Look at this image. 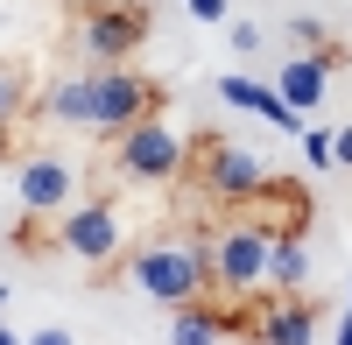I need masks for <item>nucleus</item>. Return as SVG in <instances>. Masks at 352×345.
<instances>
[{
	"label": "nucleus",
	"instance_id": "obj_1",
	"mask_svg": "<svg viewBox=\"0 0 352 345\" xmlns=\"http://www.w3.org/2000/svg\"><path fill=\"white\" fill-rule=\"evenodd\" d=\"M120 261L134 275V289L148 296V303H162V310H184V303H197L204 289H212V275H204V247L190 233H155V240L127 247Z\"/></svg>",
	"mask_w": 352,
	"mask_h": 345
},
{
	"label": "nucleus",
	"instance_id": "obj_3",
	"mask_svg": "<svg viewBox=\"0 0 352 345\" xmlns=\"http://www.w3.org/2000/svg\"><path fill=\"white\" fill-rule=\"evenodd\" d=\"M184 162H190V141L162 113L106 134V177H120V183H148V190L155 183H184Z\"/></svg>",
	"mask_w": 352,
	"mask_h": 345
},
{
	"label": "nucleus",
	"instance_id": "obj_15",
	"mask_svg": "<svg viewBox=\"0 0 352 345\" xmlns=\"http://www.w3.org/2000/svg\"><path fill=\"white\" fill-rule=\"evenodd\" d=\"M219 318H212V303H184V310H169V345H219Z\"/></svg>",
	"mask_w": 352,
	"mask_h": 345
},
{
	"label": "nucleus",
	"instance_id": "obj_14",
	"mask_svg": "<svg viewBox=\"0 0 352 345\" xmlns=\"http://www.w3.org/2000/svg\"><path fill=\"white\" fill-rule=\"evenodd\" d=\"M268 289H310V247L303 240H268Z\"/></svg>",
	"mask_w": 352,
	"mask_h": 345
},
{
	"label": "nucleus",
	"instance_id": "obj_21",
	"mask_svg": "<svg viewBox=\"0 0 352 345\" xmlns=\"http://www.w3.org/2000/svg\"><path fill=\"white\" fill-rule=\"evenodd\" d=\"M0 345H28V338H21V331H14L8 318H0Z\"/></svg>",
	"mask_w": 352,
	"mask_h": 345
},
{
	"label": "nucleus",
	"instance_id": "obj_23",
	"mask_svg": "<svg viewBox=\"0 0 352 345\" xmlns=\"http://www.w3.org/2000/svg\"><path fill=\"white\" fill-rule=\"evenodd\" d=\"M0 310H8V282H0Z\"/></svg>",
	"mask_w": 352,
	"mask_h": 345
},
{
	"label": "nucleus",
	"instance_id": "obj_22",
	"mask_svg": "<svg viewBox=\"0 0 352 345\" xmlns=\"http://www.w3.org/2000/svg\"><path fill=\"white\" fill-rule=\"evenodd\" d=\"M338 345H352V303H345V318H338Z\"/></svg>",
	"mask_w": 352,
	"mask_h": 345
},
{
	"label": "nucleus",
	"instance_id": "obj_16",
	"mask_svg": "<svg viewBox=\"0 0 352 345\" xmlns=\"http://www.w3.org/2000/svg\"><path fill=\"white\" fill-rule=\"evenodd\" d=\"M21 106H28V71H21V64H8V56H0V120H14Z\"/></svg>",
	"mask_w": 352,
	"mask_h": 345
},
{
	"label": "nucleus",
	"instance_id": "obj_2",
	"mask_svg": "<svg viewBox=\"0 0 352 345\" xmlns=\"http://www.w3.org/2000/svg\"><path fill=\"white\" fill-rule=\"evenodd\" d=\"M204 275H212V296H261L268 289V233L247 212H219L204 225Z\"/></svg>",
	"mask_w": 352,
	"mask_h": 345
},
{
	"label": "nucleus",
	"instance_id": "obj_5",
	"mask_svg": "<svg viewBox=\"0 0 352 345\" xmlns=\"http://www.w3.org/2000/svg\"><path fill=\"white\" fill-rule=\"evenodd\" d=\"M184 183L212 205H240L268 183V162L254 148H240L232 134H190V162H184Z\"/></svg>",
	"mask_w": 352,
	"mask_h": 345
},
{
	"label": "nucleus",
	"instance_id": "obj_12",
	"mask_svg": "<svg viewBox=\"0 0 352 345\" xmlns=\"http://www.w3.org/2000/svg\"><path fill=\"white\" fill-rule=\"evenodd\" d=\"M36 120H50V127H92V71H85V78H56V85H43Z\"/></svg>",
	"mask_w": 352,
	"mask_h": 345
},
{
	"label": "nucleus",
	"instance_id": "obj_18",
	"mask_svg": "<svg viewBox=\"0 0 352 345\" xmlns=\"http://www.w3.org/2000/svg\"><path fill=\"white\" fill-rule=\"evenodd\" d=\"M28 345H78L64 324H43V331H28Z\"/></svg>",
	"mask_w": 352,
	"mask_h": 345
},
{
	"label": "nucleus",
	"instance_id": "obj_7",
	"mask_svg": "<svg viewBox=\"0 0 352 345\" xmlns=\"http://www.w3.org/2000/svg\"><path fill=\"white\" fill-rule=\"evenodd\" d=\"M162 106H169V92L155 78H141L127 64H99L92 71V134L99 141L120 134V127H134V120H148V113H162Z\"/></svg>",
	"mask_w": 352,
	"mask_h": 345
},
{
	"label": "nucleus",
	"instance_id": "obj_6",
	"mask_svg": "<svg viewBox=\"0 0 352 345\" xmlns=\"http://www.w3.org/2000/svg\"><path fill=\"white\" fill-rule=\"evenodd\" d=\"M148 0H85L78 8V43L92 64H127V56L148 43Z\"/></svg>",
	"mask_w": 352,
	"mask_h": 345
},
{
	"label": "nucleus",
	"instance_id": "obj_24",
	"mask_svg": "<svg viewBox=\"0 0 352 345\" xmlns=\"http://www.w3.org/2000/svg\"><path fill=\"white\" fill-rule=\"evenodd\" d=\"M78 8H85V0H78Z\"/></svg>",
	"mask_w": 352,
	"mask_h": 345
},
{
	"label": "nucleus",
	"instance_id": "obj_9",
	"mask_svg": "<svg viewBox=\"0 0 352 345\" xmlns=\"http://www.w3.org/2000/svg\"><path fill=\"white\" fill-rule=\"evenodd\" d=\"M232 212H247L268 240H303V233H310L317 197H310V183H303V177H275V169H268V183H261L254 197H240Z\"/></svg>",
	"mask_w": 352,
	"mask_h": 345
},
{
	"label": "nucleus",
	"instance_id": "obj_8",
	"mask_svg": "<svg viewBox=\"0 0 352 345\" xmlns=\"http://www.w3.org/2000/svg\"><path fill=\"white\" fill-rule=\"evenodd\" d=\"M14 205H21V219H36V225L64 219L78 205V169L64 155H21V169H14Z\"/></svg>",
	"mask_w": 352,
	"mask_h": 345
},
{
	"label": "nucleus",
	"instance_id": "obj_10",
	"mask_svg": "<svg viewBox=\"0 0 352 345\" xmlns=\"http://www.w3.org/2000/svg\"><path fill=\"white\" fill-rule=\"evenodd\" d=\"M317 324H324V310H317L303 289H261L254 296V345H317Z\"/></svg>",
	"mask_w": 352,
	"mask_h": 345
},
{
	"label": "nucleus",
	"instance_id": "obj_20",
	"mask_svg": "<svg viewBox=\"0 0 352 345\" xmlns=\"http://www.w3.org/2000/svg\"><path fill=\"white\" fill-rule=\"evenodd\" d=\"M232 49H261V28L254 21H232Z\"/></svg>",
	"mask_w": 352,
	"mask_h": 345
},
{
	"label": "nucleus",
	"instance_id": "obj_17",
	"mask_svg": "<svg viewBox=\"0 0 352 345\" xmlns=\"http://www.w3.org/2000/svg\"><path fill=\"white\" fill-rule=\"evenodd\" d=\"M296 141H303V162H310V169H324V162H331V134H317V127H303Z\"/></svg>",
	"mask_w": 352,
	"mask_h": 345
},
{
	"label": "nucleus",
	"instance_id": "obj_19",
	"mask_svg": "<svg viewBox=\"0 0 352 345\" xmlns=\"http://www.w3.org/2000/svg\"><path fill=\"white\" fill-rule=\"evenodd\" d=\"M184 8H190L197 21H226V0H184Z\"/></svg>",
	"mask_w": 352,
	"mask_h": 345
},
{
	"label": "nucleus",
	"instance_id": "obj_13",
	"mask_svg": "<svg viewBox=\"0 0 352 345\" xmlns=\"http://www.w3.org/2000/svg\"><path fill=\"white\" fill-rule=\"evenodd\" d=\"M324 85H331V64H324V56H289L282 78H275V92L296 106V113H310L317 99H324Z\"/></svg>",
	"mask_w": 352,
	"mask_h": 345
},
{
	"label": "nucleus",
	"instance_id": "obj_4",
	"mask_svg": "<svg viewBox=\"0 0 352 345\" xmlns=\"http://www.w3.org/2000/svg\"><path fill=\"white\" fill-rule=\"evenodd\" d=\"M50 247H64L71 261L92 268V282H113V268H127V225H120V205L99 190V197H78L64 219H50Z\"/></svg>",
	"mask_w": 352,
	"mask_h": 345
},
{
	"label": "nucleus",
	"instance_id": "obj_11",
	"mask_svg": "<svg viewBox=\"0 0 352 345\" xmlns=\"http://www.w3.org/2000/svg\"><path fill=\"white\" fill-rule=\"evenodd\" d=\"M219 99L240 106V113H254V120H268V127H282V134H303V113L289 106L275 85H254V78H240V71H226V78H219Z\"/></svg>",
	"mask_w": 352,
	"mask_h": 345
}]
</instances>
